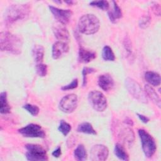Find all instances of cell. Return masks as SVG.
<instances>
[{
	"label": "cell",
	"instance_id": "30bf717a",
	"mask_svg": "<svg viewBox=\"0 0 161 161\" xmlns=\"http://www.w3.org/2000/svg\"><path fill=\"white\" fill-rule=\"evenodd\" d=\"M48 8L57 21L65 25L69 22L73 14L72 11L70 9H60L53 6H49Z\"/></svg>",
	"mask_w": 161,
	"mask_h": 161
},
{
	"label": "cell",
	"instance_id": "4fadbf2b",
	"mask_svg": "<svg viewBox=\"0 0 161 161\" xmlns=\"http://www.w3.org/2000/svg\"><path fill=\"white\" fill-rule=\"evenodd\" d=\"M53 32L55 36L61 42H65L69 40L70 38L69 32L65 25L59 22L56 23L53 26Z\"/></svg>",
	"mask_w": 161,
	"mask_h": 161
},
{
	"label": "cell",
	"instance_id": "7c38bea8",
	"mask_svg": "<svg viewBox=\"0 0 161 161\" xmlns=\"http://www.w3.org/2000/svg\"><path fill=\"white\" fill-rule=\"evenodd\" d=\"M69 50L68 44L64 42L58 41L53 43L52 49V57L54 59H58L66 54Z\"/></svg>",
	"mask_w": 161,
	"mask_h": 161
},
{
	"label": "cell",
	"instance_id": "484cf974",
	"mask_svg": "<svg viewBox=\"0 0 161 161\" xmlns=\"http://www.w3.org/2000/svg\"><path fill=\"white\" fill-rule=\"evenodd\" d=\"M71 129H72V127L69 123H68L67 122H66L64 120H61L60 121V124L58 127V130L60 133H62L63 135L67 136L70 131Z\"/></svg>",
	"mask_w": 161,
	"mask_h": 161
},
{
	"label": "cell",
	"instance_id": "cb8c5ba5",
	"mask_svg": "<svg viewBox=\"0 0 161 161\" xmlns=\"http://www.w3.org/2000/svg\"><path fill=\"white\" fill-rule=\"evenodd\" d=\"M75 158L79 161L85 160L87 158V152L84 146L82 144L79 145L74 152Z\"/></svg>",
	"mask_w": 161,
	"mask_h": 161
},
{
	"label": "cell",
	"instance_id": "d6986e66",
	"mask_svg": "<svg viewBox=\"0 0 161 161\" xmlns=\"http://www.w3.org/2000/svg\"><path fill=\"white\" fill-rule=\"evenodd\" d=\"M145 79L150 85L158 86L160 84V76L155 72L147 71L145 73Z\"/></svg>",
	"mask_w": 161,
	"mask_h": 161
},
{
	"label": "cell",
	"instance_id": "52a82bcc",
	"mask_svg": "<svg viewBox=\"0 0 161 161\" xmlns=\"http://www.w3.org/2000/svg\"><path fill=\"white\" fill-rule=\"evenodd\" d=\"M125 86L128 91L133 97L142 103H147V96L136 81L131 78L128 77L125 80Z\"/></svg>",
	"mask_w": 161,
	"mask_h": 161
},
{
	"label": "cell",
	"instance_id": "83f0119b",
	"mask_svg": "<svg viewBox=\"0 0 161 161\" xmlns=\"http://www.w3.org/2000/svg\"><path fill=\"white\" fill-rule=\"evenodd\" d=\"M23 108L33 116H37L39 113V111H40L39 108L36 105H33L31 104H26L23 106Z\"/></svg>",
	"mask_w": 161,
	"mask_h": 161
},
{
	"label": "cell",
	"instance_id": "4316f807",
	"mask_svg": "<svg viewBox=\"0 0 161 161\" xmlns=\"http://www.w3.org/2000/svg\"><path fill=\"white\" fill-rule=\"evenodd\" d=\"M92 6L97 7L103 11L108 10L109 8V4L107 1H92L89 3Z\"/></svg>",
	"mask_w": 161,
	"mask_h": 161
},
{
	"label": "cell",
	"instance_id": "7402d4cb",
	"mask_svg": "<svg viewBox=\"0 0 161 161\" xmlns=\"http://www.w3.org/2000/svg\"><path fill=\"white\" fill-rule=\"evenodd\" d=\"M77 131L79 133H83L89 135H96V131L92 125L88 122H83L79 125Z\"/></svg>",
	"mask_w": 161,
	"mask_h": 161
},
{
	"label": "cell",
	"instance_id": "e575fe53",
	"mask_svg": "<svg viewBox=\"0 0 161 161\" xmlns=\"http://www.w3.org/2000/svg\"><path fill=\"white\" fill-rule=\"evenodd\" d=\"M62 154V152H61V148L60 147H58L55 150H54L53 151V152L52 153V155L56 158L59 157Z\"/></svg>",
	"mask_w": 161,
	"mask_h": 161
},
{
	"label": "cell",
	"instance_id": "ba28073f",
	"mask_svg": "<svg viewBox=\"0 0 161 161\" xmlns=\"http://www.w3.org/2000/svg\"><path fill=\"white\" fill-rule=\"evenodd\" d=\"M18 132L25 137L28 138H41L45 137V133L42 128L34 123H30L18 130Z\"/></svg>",
	"mask_w": 161,
	"mask_h": 161
},
{
	"label": "cell",
	"instance_id": "277c9868",
	"mask_svg": "<svg viewBox=\"0 0 161 161\" xmlns=\"http://www.w3.org/2000/svg\"><path fill=\"white\" fill-rule=\"evenodd\" d=\"M138 135L140 138L142 150L145 155L148 157H152L157 150V145L154 138L145 130L140 129Z\"/></svg>",
	"mask_w": 161,
	"mask_h": 161
},
{
	"label": "cell",
	"instance_id": "8992f818",
	"mask_svg": "<svg viewBox=\"0 0 161 161\" xmlns=\"http://www.w3.org/2000/svg\"><path fill=\"white\" fill-rule=\"evenodd\" d=\"M88 101L91 106L99 112L104 111L108 106L106 97L101 92L98 91H91L88 94Z\"/></svg>",
	"mask_w": 161,
	"mask_h": 161
},
{
	"label": "cell",
	"instance_id": "2e32d148",
	"mask_svg": "<svg viewBox=\"0 0 161 161\" xmlns=\"http://www.w3.org/2000/svg\"><path fill=\"white\" fill-rule=\"evenodd\" d=\"M113 5L112 8H111V9H109L108 11V15L111 22L116 23L122 17L123 13L121 9L117 3L115 1H113Z\"/></svg>",
	"mask_w": 161,
	"mask_h": 161
},
{
	"label": "cell",
	"instance_id": "603a6c76",
	"mask_svg": "<svg viewBox=\"0 0 161 161\" xmlns=\"http://www.w3.org/2000/svg\"><path fill=\"white\" fill-rule=\"evenodd\" d=\"M114 152L116 157H118L119 160L125 161L129 160V156L125 148L121 144L117 143L115 145Z\"/></svg>",
	"mask_w": 161,
	"mask_h": 161
},
{
	"label": "cell",
	"instance_id": "f1b7e54d",
	"mask_svg": "<svg viewBox=\"0 0 161 161\" xmlns=\"http://www.w3.org/2000/svg\"><path fill=\"white\" fill-rule=\"evenodd\" d=\"M36 71L39 76L44 77L47 74V65L43 63L37 64L36 65Z\"/></svg>",
	"mask_w": 161,
	"mask_h": 161
},
{
	"label": "cell",
	"instance_id": "8fae6325",
	"mask_svg": "<svg viewBox=\"0 0 161 161\" xmlns=\"http://www.w3.org/2000/svg\"><path fill=\"white\" fill-rule=\"evenodd\" d=\"M91 159L94 161L106 160L109 155V150L104 145L97 144L94 145L90 151Z\"/></svg>",
	"mask_w": 161,
	"mask_h": 161
},
{
	"label": "cell",
	"instance_id": "d6a6232c",
	"mask_svg": "<svg viewBox=\"0 0 161 161\" xmlns=\"http://www.w3.org/2000/svg\"><path fill=\"white\" fill-rule=\"evenodd\" d=\"M152 11L157 16H160V6L157 3H153L152 4Z\"/></svg>",
	"mask_w": 161,
	"mask_h": 161
},
{
	"label": "cell",
	"instance_id": "5b68a950",
	"mask_svg": "<svg viewBox=\"0 0 161 161\" xmlns=\"http://www.w3.org/2000/svg\"><path fill=\"white\" fill-rule=\"evenodd\" d=\"M26 152V158L31 161H45L48 160V156L46 150L40 145L26 144L25 145Z\"/></svg>",
	"mask_w": 161,
	"mask_h": 161
},
{
	"label": "cell",
	"instance_id": "9c48e42d",
	"mask_svg": "<svg viewBox=\"0 0 161 161\" xmlns=\"http://www.w3.org/2000/svg\"><path fill=\"white\" fill-rule=\"evenodd\" d=\"M78 99L75 94H69L62 98L59 103V109L64 113H72L77 107Z\"/></svg>",
	"mask_w": 161,
	"mask_h": 161
},
{
	"label": "cell",
	"instance_id": "ac0fdd59",
	"mask_svg": "<svg viewBox=\"0 0 161 161\" xmlns=\"http://www.w3.org/2000/svg\"><path fill=\"white\" fill-rule=\"evenodd\" d=\"M44 47L41 45H35L32 48V56L36 64L42 63L44 57Z\"/></svg>",
	"mask_w": 161,
	"mask_h": 161
},
{
	"label": "cell",
	"instance_id": "3957f363",
	"mask_svg": "<svg viewBox=\"0 0 161 161\" xmlns=\"http://www.w3.org/2000/svg\"><path fill=\"white\" fill-rule=\"evenodd\" d=\"M99 20L93 14H86L82 16L78 23L79 31L85 35L96 33L99 30Z\"/></svg>",
	"mask_w": 161,
	"mask_h": 161
},
{
	"label": "cell",
	"instance_id": "ffe728a7",
	"mask_svg": "<svg viewBox=\"0 0 161 161\" xmlns=\"http://www.w3.org/2000/svg\"><path fill=\"white\" fill-rule=\"evenodd\" d=\"M145 94L159 108L160 107V98L159 96L157 94L155 89L148 84H146L145 86Z\"/></svg>",
	"mask_w": 161,
	"mask_h": 161
},
{
	"label": "cell",
	"instance_id": "d4e9b609",
	"mask_svg": "<svg viewBox=\"0 0 161 161\" xmlns=\"http://www.w3.org/2000/svg\"><path fill=\"white\" fill-rule=\"evenodd\" d=\"M102 57L105 61H114L115 60L114 52L109 46L106 45L103 47L102 50Z\"/></svg>",
	"mask_w": 161,
	"mask_h": 161
},
{
	"label": "cell",
	"instance_id": "44dd1931",
	"mask_svg": "<svg viewBox=\"0 0 161 161\" xmlns=\"http://www.w3.org/2000/svg\"><path fill=\"white\" fill-rule=\"evenodd\" d=\"M11 111V107L7 99L6 92H2L0 94V112L1 114H8Z\"/></svg>",
	"mask_w": 161,
	"mask_h": 161
},
{
	"label": "cell",
	"instance_id": "e0dca14e",
	"mask_svg": "<svg viewBox=\"0 0 161 161\" xmlns=\"http://www.w3.org/2000/svg\"><path fill=\"white\" fill-rule=\"evenodd\" d=\"M118 136L126 144H130L134 140V133L133 130L128 127L121 128L119 131Z\"/></svg>",
	"mask_w": 161,
	"mask_h": 161
},
{
	"label": "cell",
	"instance_id": "5bb4252c",
	"mask_svg": "<svg viewBox=\"0 0 161 161\" xmlns=\"http://www.w3.org/2000/svg\"><path fill=\"white\" fill-rule=\"evenodd\" d=\"M114 80L108 74H104L99 75L98 78V85L104 91H108L114 87Z\"/></svg>",
	"mask_w": 161,
	"mask_h": 161
},
{
	"label": "cell",
	"instance_id": "4dcf8cb0",
	"mask_svg": "<svg viewBox=\"0 0 161 161\" xmlns=\"http://www.w3.org/2000/svg\"><path fill=\"white\" fill-rule=\"evenodd\" d=\"M150 23V18L148 16H144L141 18L139 21V26L140 28H145L149 26Z\"/></svg>",
	"mask_w": 161,
	"mask_h": 161
},
{
	"label": "cell",
	"instance_id": "7a4b0ae2",
	"mask_svg": "<svg viewBox=\"0 0 161 161\" xmlns=\"http://www.w3.org/2000/svg\"><path fill=\"white\" fill-rule=\"evenodd\" d=\"M30 7L27 4H16L10 6L5 11L4 19L6 24L12 25L26 19L30 13Z\"/></svg>",
	"mask_w": 161,
	"mask_h": 161
},
{
	"label": "cell",
	"instance_id": "836d02e7",
	"mask_svg": "<svg viewBox=\"0 0 161 161\" xmlns=\"http://www.w3.org/2000/svg\"><path fill=\"white\" fill-rule=\"evenodd\" d=\"M125 42V49L126 50L127 52H128L129 53H131V42L130 41V40H127L126 38V40L124 41Z\"/></svg>",
	"mask_w": 161,
	"mask_h": 161
},
{
	"label": "cell",
	"instance_id": "d590c367",
	"mask_svg": "<svg viewBox=\"0 0 161 161\" xmlns=\"http://www.w3.org/2000/svg\"><path fill=\"white\" fill-rule=\"evenodd\" d=\"M138 117L139 118V119L144 123H147L149 121V119L148 118H147V116L143 115V114H139V113H136Z\"/></svg>",
	"mask_w": 161,
	"mask_h": 161
},
{
	"label": "cell",
	"instance_id": "6da1fadb",
	"mask_svg": "<svg viewBox=\"0 0 161 161\" xmlns=\"http://www.w3.org/2000/svg\"><path fill=\"white\" fill-rule=\"evenodd\" d=\"M23 40L18 35L8 31H2L0 33V48L2 52H8L14 55L21 52Z\"/></svg>",
	"mask_w": 161,
	"mask_h": 161
},
{
	"label": "cell",
	"instance_id": "f546056e",
	"mask_svg": "<svg viewBox=\"0 0 161 161\" xmlns=\"http://www.w3.org/2000/svg\"><path fill=\"white\" fill-rule=\"evenodd\" d=\"M96 72V70L93 68L91 67H84L82 70V77H83V80H82V86H86L87 84V75L89 74H91Z\"/></svg>",
	"mask_w": 161,
	"mask_h": 161
},
{
	"label": "cell",
	"instance_id": "1f68e13d",
	"mask_svg": "<svg viewBox=\"0 0 161 161\" xmlns=\"http://www.w3.org/2000/svg\"><path fill=\"white\" fill-rule=\"evenodd\" d=\"M77 86H78V79L77 78H75V79H74L70 84L64 86L63 87H62L61 89L63 91H67V90L74 89L76 88Z\"/></svg>",
	"mask_w": 161,
	"mask_h": 161
},
{
	"label": "cell",
	"instance_id": "9a60e30c",
	"mask_svg": "<svg viewBox=\"0 0 161 161\" xmlns=\"http://www.w3.org/2000/svg\"><path fill=\"white\" fill-rule=\"evenodd\" d=\"M96 57V53L94 52L87 50L82 46L79 47L78 59L80 62L87 64L95 59Z\"/></svg>",
	"mask_w": 161,
	"mask_h": 161
}]
</instances>
